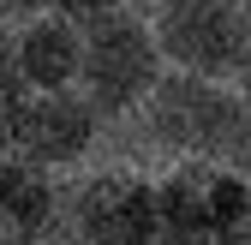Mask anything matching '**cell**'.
I'll return each instance as SVG.
<instances>
[{
  "label": "cell",
  "mask_w": 251,
  "mask_h": 245,
  "mask_svg": "<svg viewBox=\"0 0 251 245\" xmlns=\"http://www.w3.org/2000/svg\"><path fill=\"white\" fill-rule=\"evenodd\" d=\"M108 6H120V0H54V12H72V18H96Z\"/></svg>",
  "instance_id": "cell-6"
},
{
  "label": "cell",
  "mask_w": 251,
  "mask_h": 245,
  "mask_svg": "<svg viewBox=\"0 0 251 245\" xmlns=\"http://www.w3.org/2000/svg\"><path fill=\"white\" fill-rule=\"evenodd\" d=\"M168 54L155 42V24L138 18L132 6H108L96 18H84V66H78V90L90 96L96 114H126L155 96V84L168 72Z\"/></svg>",
  "instance_id": "cell-1"
},
{
  "label": "cell",
  "mask_w": 251,
  "mask_h": 245,
  "mask_svg": "<svg viewBox=\"0 0 251 245\" xmlns=\"http://www.w3.org/2000/svg\"><path fill=\"white\" fill-rule=\"evenodd\" d=\"M150 24L179 72L227 78L251 60V0H155Z\"/></svg>",
  "instance_id": "cell-3"
},
{
  "label": "cell",
  "mask_w": 251,
  "mask_h": 245,
  "mask_svg": "<svg viewBox=\"0 0 251 245\" xmlns=\"http://www.w3.org/2000/svg\"><path fill=\"white\" fill-rule=\"evenodd\" d=\"M96 108L84 90H24L18 120H12V144L24 149L36 168H66L78 162L90 138H96Z\"/></svg>",
  "instance_id": "cell-4"
},
{
  "label": "cell",
  "mask_w": 251,
  "mask_h": 245,
  "mask_svg": "<svg viewBox=\"0 0 251 245\" xmlns=\"http://www.w3.org/2000/svg\"><path fill=\"white\" fill-rule=\"evenodd\" d=\"M0 245H18V239H6V233H0Z\"/></svg>",
  "instance_id": "cell-8"
},
{
  "label": "cell",
  "mask_w": 251,
  "mask_h": 245,
  "mask_svg": "<svg viewBox=\"0 0 251 245\" xmlns=\"http://www.w3.org/2000/svg\"><path fill=\"white\" fill-rule=\"evenodd\" d=\"M12 54H18L24 90H78L84 18H72V12H36V18H24L12 30Z\"/></svg>",
  "instance_id": "cell-5"
},
{
  "label": "cell",
  "mask_w": 251,
  "mask_h": 245,
  "mask_svg": "<svg viewBox=\"0 0 251 245\" xmlns=\"http://www.w3.org/2000/svg\"><path fill=\"white\" fill-rule=\"evenodd\" d=\"M144 108L155 120V138L174 144V149H185V156L251 162V114L233 102V90H222V78L168 72Z\"/></svg>",
  "instance_id": "cell-2"
},
{
  "label": "cell",
  "mask_w": 251,
  "mask_h": 245,
  "mask_svg": "<svg viewBox=\"0 0 251 245\" xmlns=\"http://www.w3.org/2000/svg\"><path fill=\"white\" fill-rule=\"evenodd\" d=\"M36 12H54V0H0V18H36Z\"/></svg>",
  "instance_id": "cell-7"
}]
</instances>
